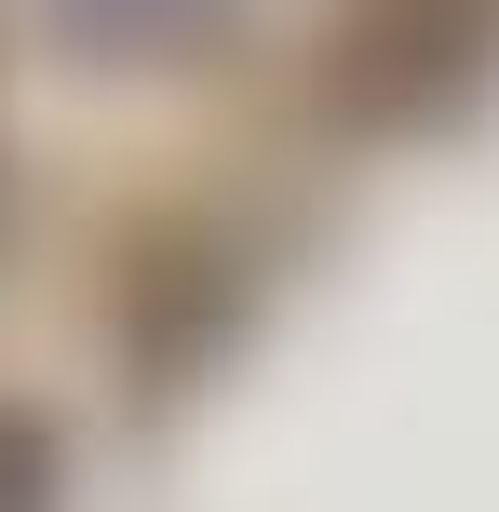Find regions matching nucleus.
I'll return each instance as SVG.
<instances>
[{
	"mask_svg": "<svg viewBox=\"0 0 499 512\" xmlns=\"http://www.w3.org/2000/svg\"><path fill=\"white\" fill-rule=\"evenodd\" d=\"M203 14H216V0H68V27L95 54H162V41H189Z\"/></svg>",
	"mask_w": 499,
	"mask_h": 512,
	"instance_id": "1",
	"label": "nucleus"
},
{
	"mask_svg": "<svg viewBox=\"0 0 499 512\" xmlns=\"http://www.w3.org/2000/svg\"><path fill=\"white\" fill-rule=\"evenodd\" d=\"M0 512H54V432L27 405H0Z\"/></svg>",
	"mask_w": 499,
	"mask_h": 512,
	"instance_id": "2",
	"label": "nucleus"
}]
</instances>
